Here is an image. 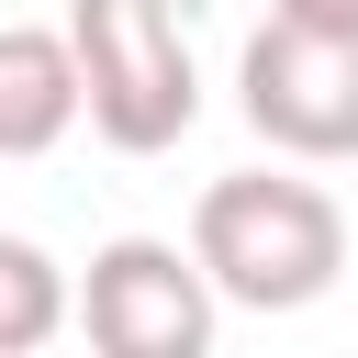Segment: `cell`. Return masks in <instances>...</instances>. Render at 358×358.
<instances>
[{
	"label": "cell",
	"mask_w": 358,
	"mask_h": 358,
	"mask_svg": "<svg viewBox=\"0 0 358 358\" xmlns=\"http://www.w3.org/2000/svg\"><path fill=\"white\" fill-rule=\"evenodd\" d=\"M190 246H201V268H213L224 302H246V313H302V302H324L336 268H347V213H336V190H313V179H291V168H235V179L201 190Z\"/></svg>",
	"instance_id": "cell-1"
},
{
	"label": "cell",
	"mask_w": 358,
	"mask_h": 358,
	"mask_svg": "<svg viewBox=\"0 0 358 358\" xmlns=\"http://www.w3.org/2000/svg\"><path fill=\"white\" fill-rule=\"evenodd\" d=\"M67 45H78L101 145L157 157L201 123V67H190V34H179V0H67Z\"/></svg>",
	"instance_id": "cell-2"
},
{
	"label": "cell",
	"mask_w": 358,
	"mask_h": 358,
	"mask_svg": "<svg viewBox=\"0 0 358 358\" xmlns=\"http://www.w3.org/2000/svg\"><path fill=\"white\" fill-rule=\"evenodd\" d=\"M235 101H246V123H257L280 157H324V168L358 157V34L268 11V22L246 34Z\"/></svg>",
	"instance_id": "cell-3"
},
{
	"label": "cell",
	"mask_w": 358,
	"mask_h": 358,
	"mask_svg": "<svg viewBox=\"0 0 358 358\" xmlns=\"http://www.w3.org/2000/svg\"><path fill=\"white\" fill-rule=\"evenodd\" d=\"M213 313H224V291H213L201 246L179 257L157 235H112L90 257V280H78V324H90L101 358H201Z\"/></svg>",
	"instance_id": "cell-4"
},
{
	"label": "cell",
	"mask_w": 358,
	"mask_h": 358,
	"mask_svg": "<svg viewBox=\"0 0 358 358\" xmlns=\"http://www.w3.org/2000/svg\"><path fill=\"white\" fill-rule=\"evenodd\" d=\"M90 123V78L78 45L45 22H0V157H45Z\"/></svg>",
	"instance_id": "cell-5"
},
{
	"label": "cell",
	"mask_w": 358,
	"mask_h": 358,
	"mask_svg": "<svg viewBox=\"0 0 358 358\" xmlns=\"http://www.w3.org/2000/svg\"><path fill=\"white\" fill-rule=\"evenodd\" d=\"M67 324V268L34 235H0V358H34Z\"/></svg>",
	"instance_id": "cell-6"
},
{
	"label": "cell",
	"mask_w": 358,
	"mask_h": 358,
	"mask_svg": "<svg viewBox=\"0 0 358 358\" xmlns=\"http://www.w3.org/2000/svg\"><path fill=\"white\" fill-rule=\"evenodd\" d=\"M268 11H291V22H336V34H358V0H268Z\"/></svg>",
	"instance_id": "cell-7"
}]
</instances>
